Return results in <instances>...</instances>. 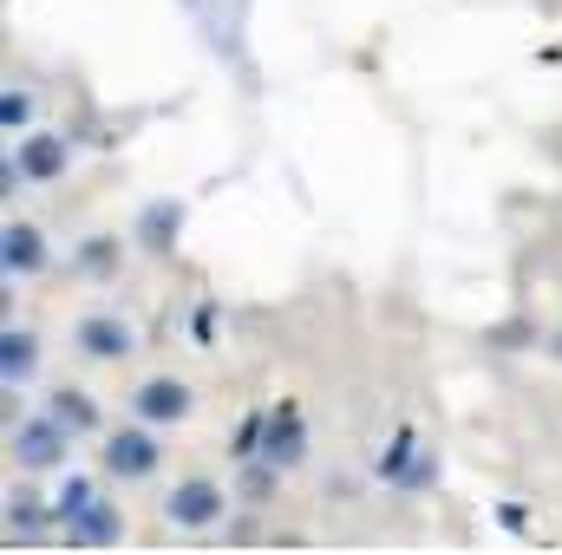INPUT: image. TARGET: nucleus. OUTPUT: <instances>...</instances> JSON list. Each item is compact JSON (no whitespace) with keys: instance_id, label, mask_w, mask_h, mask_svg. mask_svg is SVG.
<instances>
[{"instance_id":"f257e3e1","label":"nucleus","mask_w":562,"mask_h":555,"mask_svg":"<svg viewBox=\"0 0 562 555\" xmlns=\"http://www.w3.org/2000/svg\"><path fill=\"white\" fill-rule=\"evenodd\" d=\"M164 517H170L177 530H210V523L223 517V490H216L210 477H183V484L164 497Z\"/></svg>"},{"instance_id":"f03ea898","label":"nucleus","mask_w":562,"mask_h":555,"mask_svg":"<svg viewBox=\"0 0 562 555\" xmlns=\"http://www.w3.org/2000/svg\"><path fill=\"white\" fill-rule=\"evenodd\" d=\"M190 406H196V399H190V386H183V380H164V373H157V380H144L138 393H132V412H138L144 424H183Z\"/></svg>"},{"instance_id":"7ed1b4c3","label":"nucleus","mask_w":562,"mask_h":555,"mask_svg":"<svg viewBox=\"0 0 562 555\" xmlns=\"http://www.w3.org/2000/svg\"><path fill=\"white\" fill-rule=\"evenodd\" d=\"M13 457H20L26 471H53V464L66 457V424H59V418L20 424V431H13Z\"/></svg>"},{"instance_id":"20e7f679","label":"nucleus","mask_w":562,"mask_h":555,"mask_svg":"<svg viewBox=\"0 0 562 555\" xmlns=\"http://www.w3.org/2000/svg\"><path fill=\"white\" fill-rule=\"evenodd\" d=\"M79 353H92V360H132V347H138V333L125 327V320H112V314H92V320H79Z\"/></svg>"},{"instance_id":"39448f33","label":"nucleus","mask_w":562,"mask_h":555,"mask_svg":"<svg viewBox=\"0 0 562 555\" xmlns=\"http://www.w3.org/2000/svg\"><path fill=\"white\" fill-rule=\"evenodd\" d=\"M105 471H112V477H150V471H157L150 431H112V438H105Z\"/></svg>"},{"instance_id":"423d86ee","label":"nucleus","mask_w":562,"mask_h":555,"mask_svg":"<svg viewBox=\"0 0 562 555\" xmlns=\"http://www.w3.org/2000/svg\"><path fill=\"white\" fill-rule=\"evenodd\" d=\"M301 444H307L301 412H294V406H276V412H269V451H262V464H269V471H288V464L301 457Z\"/></svg>"},{"instance_id":"0eeeda50","label":"nucleus","mask_w":562,"mask_h":555,"mask_svg":"<svg viewBox=\"0 0 562 555\" xmlns=\"http://www.w3.org/2000/svg\"><path fill=\"white\" fill-rule=\"evenodd\" d=\"M0 262H7V275H33V269L46 262V242H40V229H26V223H7V236H0Z\"/></svg>"},{"instance_id":"6e6552de","label":"nucleus","mask_w":562,"mask_h":555,"mask_svg":"<svg viewBox=\"0 0 562 555\" xmlns=\"http://www.w3.org/2000/svg\"><path fill=\"white\" fill-rule=\"evenodd\" d=\"M33 366H40V347H33V333L7 327V333H0V373H7V386L33 380Z\"/></svg>"},{"instance_id":"1a4fd4ad","label":"nucleus","mask_w":562,"mask_h":555,"mask_svg":"<svg viewBox=\"0 0 562 555\" xmlns=\"http://www.w3.org/2000/svg\"><path fill=\"white\" fill-rule=\"evenodd\" d=\"M13 163H20L26 177H40V183H46V177H59V170H66V144H59V138H26L20 150H13Z\"/></svg>"},{"instance_id":"9d476101","label":"nucleus","mask_w":562,"mask_h":555,"mask_svg":"<svg viewBox=\"0 0 562 555\" xmlns=\"http://www.w3.org/2000/svg\"><path fill=\"white\" fill-rule=\"evenodd\" d=\"M72 536H79V543H119V510L92 503L86 517H72Z\"/></svg>"},{"instance_id":"9b49d317","label":"nucleus","mask_w":562,"mask_h":555,"mask_svg":"<svg viewBox=\"0 0 562 555\" xmlns=\"http://www.w3.org/2000/svg\"><path fill=\"white\" fill-rule=\"evenodd\" d=\"M53 418H59L66 431H92V424H99V412H92L86 393H59V399H53Z\"/></svg>"},{"instance_id":"f8f14e48","label":"nucleus","mask_w":562,"mask_h":555,"mask_svg":"<svg viewBox=\"0 0 562 555\" xmlns=\"http://www.w3.org/2000/svg\"><path fill=\"white\" fill-rule=\"evenodd\" d=\"M177 216H183V203H157V209H150V216H144V242H150V249H164V242H170V229H177Z\"/></svg>"},{"instance_id":"ddd939ff","label":"nucleus","mask_w":562,"mask_h":555,"mask_svg":"<svg viewBox=\"0 0 562 555\" xmlns=\"http://www.w3.org/2000/svg\"><path fill=\"white\" fill-rule=\"evenodd\" d=\"M86 510H92V484H86V477H79V484H59V517L72 523V517H86Z\"/></svg>"},{"instance_id":"4468645a","label":"nucleus","mask_w":562,"mask_h":555,"mask_svg":"<svg viewBox=\"0 0 562 555\" xmlns=\"http://www.w3.org/2000/svg\"><path fill=\"white\" fill-rule=\"evenodd\" d=\"M26 112H33V99H26L20 86H13V92H0V125H7V132H20V125H26Z\"/></svg>"},{"instance_id":"2eb2a0df","label":"nucleus","mask_w":562,"mask_h":555,"mask_svg":"<svg viewBox=\"0 0 562 555\" xmlns=\"http://www.w3.org/2000/svg\"><path fill=\"white\" fill-rule=\"evenodd\" d=\"M112 256H119L112 242H92V249H86V269H92V275H105V269H112Z\"/></svg>"}]
</instances>
